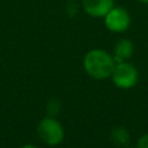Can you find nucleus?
Here are the masks:
<instances>
[{
	"label": "nucleus",
	"mask_w": 148,
	"mask_h": 148,
	"mask_svg": "<svg viewBox=\"0 0 148 148\" xmlns=\"http://www.w3.org/2000/svg\"><path fill=\"white\" fill-rule=\"evenodd\" d=\"M116 61L106 51L94 49L86 53L83 58V67L87 74L96 80H104L112 75Z\"/></svg>",
	"instance_id": "nucleus-1"
},
{
	"label": "nucleus",
	"mask_w": 148,
	"mask_h": 148,
	"mask_svg": "<svg viewBox=\"0 0 148 148\" xmlns=\"http://www.w3.org/2000/svg\"><path fill=\"white\" fill-rule=\"evenodd\" d=\"M37 134L44 143L56 146L59 145L64 139V128L61 124L53 117H45L37 126Z\"/></svg>",
	"instance_id": "nucleus-2"
},
{
	"label": "nucleus",
	"mask_w": 148,
	"mask_h": 148,
	"mask_svg": "<svg viewBox=\"0 0 148 148\" xmlns=\"http://www.w3.org/2000/svg\"><path fill=\"white\" fill-rule=\"evenodd\" d=\"M111 76H112L113 83L117 87L123 89H128L135 86L138 81V71L133 65L126 61H123V62L116 64Z\"/></svg>",
	"instance_id": "nucleus-3"
},
{
	"label": "nucleus",
	"mask_w": 148,
	"mask_h": 148,
	"mask_svg": "<svg viewBox=\"0 0 148 148\" xmlns=\"http://www.w3.org/2000/svg\"><path fill=\"white\" fill-rule=\"evenodd\" d=\"M105 27L112 32H123L128 29L131 17L128 12L121 7H113L104 16Z\"/></svg>",
	"instance_id": "nucleus-4"
},
{
	"label": "nucleus",
	"mask_w": 148,
	"mask_h": 148,
	"mask_svg": "<svg viewBox=\"0 0 148 148\" xmlns=\"http://www.w3.org/2000/svg\"><path fill=\"white\" fill-rule=\"evenodd\" d=\"M81 3L91 17H104L113 8V0H81Z\"/></svg>",
	"instance_id": "nucleus-5"
},
{
	"label": "nucleus",
	"mask_w": 148,
	"mask_h": 148,
	"mask_svg": "<svg viewBox=\"0 0 148 148\" xmlns=\"http://www.w3.org/2000/svg\"><path fill=\"white\" fill-rule=\"evenodd\" d=\"M133 51H134V46L131 40H128V39L118 40L114 46V51H113V59H114L116 64L123 62V61H126L127 59H130L133 54Z\"/></svg>",
	"instance_id": "nucleus-6"
},
{
	"label": "nucleus",
	"mask_w": 148,
	"mask_h": 148,
	"mask_svg": "<svg viewBox=\"0 0 148 148\" xmlns=\"http://www.w3.org/2000/svg\"><path fill=\"white\" fill-rule=\"evenodd\" d=\"M110 138H111V141L117 145V146H127L130 140H131V135L128 133V131L124 127H116L112 130L111 134H110Z\"/></svg>",
	"instance_id": "nucleus-7"
},
{
	"label": "nucleus",
	"mask_w": 148,
	"mask_h": 148,
	"mask_svg": "<svg viewBox=\"0 0 148 148\" xmlns=\"http://www.w3.org/2000/svg\"><path fill=\"white\" fill-rule=\"evenodd\" d=\"M46 110L50 116H56L60 111V102L58 99H51L46 104Z\"/></svg>",
	"instance_id": "nucleus-8"
},
{
	"label": "nucleus",
	"mask_w": 148,
	"mask_h": 148,
	"mask_svg": "<svg viewBox=\"0 0 148 148\" xmlns=\"http://www.w3.org/2000/svg\"><path fill=\"white\" fill-rule=\"evenodd\" d=\"M138 148H148V133L143 134L138 140Z\"/></svg>",
	"instance_id": "nucleus-9"
},
{
	"label": "nucleus",
	"mask_w": 148,
	"mask_h": 148,
	"mask_svg": "<svg viewBox=\"0 0 148 148\" xmlns=\"http://www.w3.org/2000/svg\"><path fill=\"white\" fill-rule=\"evenodd\" d=\"M21 148H37V147L34 146V145H24V146H22Z\"/></svg>",
	"instance_id": "nucleus-10"
},
{
	"label": "nucleus",
	"mask_w": 148,
	"mask_h": 148,
	"mask_svg": "<svg viewBox=\"0 0 148 148\" xmlns=\"http://www.w3.org/2000/svg\"><path fill=\"white\" fill-rule=\"evenodd\" d=\"M139 1H141V2H143V3H148V0H139Z\"/></svg>",
	"instance_id": "nucleus-11"
}]
</instances>
